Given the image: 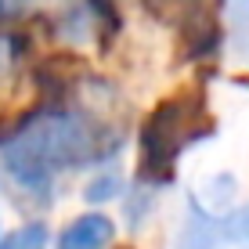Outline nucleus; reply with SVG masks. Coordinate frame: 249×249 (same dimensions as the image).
<instances>
[{"label":"nucleus","instance_id":"6e6552de","mask_svg":"<svg viewBox=\"0 0 249 249\" xmlns=\"http://www.w3.org/2000/svg\"><path fill=\"white\" fill-rule=\"evenodd\" d=\"M246 242H249V217H246Z\"/></svg>","mask_w":249,"mask_h":249},{"label":"nucleus","instance_id":"f03ea898","mask_svg":"<svg viewBox=\"0 0 249 249\" xmlns=\"http://www.w3.org/2000/svg\"><path fill=\"white\" fill-rule=\"evenodd\" d=\"M213 130L210 108L199 90H181L159 101L141 123L137 137V177L144 184H166L174 177V162L192 141Z\"/></svg>","mask_w":249,"mask_h":249},{"label":"nucleus","instance_id":"f257e3e1","mask_svg":"<svg viewBox=\"0 0 249 249\" xmlns=\"http://www.w3.org/2000/svg\"><path fill=\"white\" fill-rule=\"evenodd\" d=\"M119 148L116 134L87 112L36 108L18 130L0 141L4 170L22 192H47L58 174L112 159Z\"/></svg>","mask_w":249,"mask_h":249},{"label":"nucleus","instance_id":"7ed1b4c3","mask_svg":"<svg viewBox=\"0 0 249 249\" xmlns=\"http://www.w3.org/2000/svg\"><path fill=\"white\" fill-rule=\"evenodd\" d=\"M116 242V224L105 213H83L58 235L54 249H108Z\"/></svg>","mask_w":249,"mask_h":249},{"label":"nucleus","instance_id":"423d86ee","mask_svg":"<svg viewBox=\"0 0 249 249\" xmlns=\"http://www.w3.org/2000/svg\"><path fill=\"white\" fill-rule=\"evenodd\" d=\"M123 192V181L112 174V170H105V174L98 177V181L87 184V199L90 202H105V199H116V195Z\"/></svg>","mask_w":249,"mask_h":249},{"label":"nucleus","instance_id":"0eeeda50","mask_svg":"<svg viewBox=\"0 0 249 249\" xmlns=\"http://www.w3.org/2000/svg\"><path fill=\"white\" fill-rule=\"evenodd\" d=\"M33 0H0V22H11V18H18V15L29 7Z\"/></svg>","mask_w":249,"mask_h":249},{"label":"nucleus","instance_id":"20e7f679","mask_svg":"<svg viewBox=\"0 0 249 249\" xmlns=\"http://www.w3.org/2000/svg\"><path fill=\"white\" fill-rule=\"evenodd\" d=\"M224 22L231 58L249 65V0H224Z\"/></svg>","mask_w":249,"mask_h":249},{"label":"nucleus","instance_id":"39448f33","mask_svg":"<svg viewBox=\"0 0 249 249\" xmlns=\"http://www.w3.org/2000/svg\"><path fill=\"white\" fill-rule=\"evenodd\" d=\"M0 249H51V231L47 224H22L0 238Z\"/></svg>","mask_w":249,"mask_h":249}]
</instances>
